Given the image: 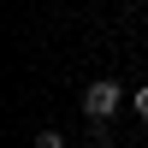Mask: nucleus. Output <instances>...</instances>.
<instances>
[{
  "instance_id": "3",
  "label": "nucleus",
  "mask_w": 148,
  "mask_h": 148,
  "mask_svg": "<svg viewBox=\"0 0 148 148\" xmlns=\"http://www.w3.org/2000/svg\"><path fill=\"white\" fill-rule=\"evenodd\" d=\"M130 107H136V119H148V83H142L136 95H130Z\"/></svg>"
},
{
  "instance_id": "2",
  "label": "nucleus",
  "mask_w": 148,
  "mask_h": 148,
  "mask_svg": "<svg viewBox=\"0 0 148 148\" xmlns=\"http://www.w3.org/2000/svg\"><path fill=\"white\" fill-rule=\"evenodd\" d=\"M36 148H65V136L59 130H36Z\"/></svg>"
},
{
  "instance_id": "1",
  "label": "nucleus",
  "mask_w": 148,
  "mask_h": 148,
  "mask_svg": "<svg viewBox=\"0 0 148 148\" xmlns=\"http://www.w3.org/2000/svg\"><path fill=\"white\" fill-rule=\"evenodd\" d=\"M119 107H125V89H119L113 77H95L89 89H83V113L89 119H113Z\"/></svg>"
}]
</instances>
